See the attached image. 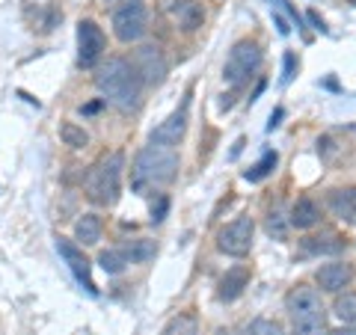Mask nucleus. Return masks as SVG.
<instances>
[{
  "mask_svg": "<svg viewBox=\"0 0 356 335\" xmlns=\"http://www.w3.org/2000/svg\"><path fill=\"white\" fill-rule=\"evenodd\" d=\"M95 86L98 92L104 95L107 104H113L116 110L122 113H128V110H137L140 107V98H143V81L137 69L122 60V57H110L102 69L95 74Z\"/></svg>",
  "mask_w": 356,
  "mask_h": 335,
  "instance_id": "f257e3e1",
  "label": "nucleus"
},
{
  "mask_svg": "<svg viewBox=\"0 0 356 335\" xmlns=\"http://www.w3.org/2000/svg\"><path fill=\"white\" fill-rule=\"evenodd\" d=\"M178 175V152L166 146H154L149 142L131 166V187L134 193H154Z\"/></svg>",
  "mask_w": 356,
  "mask_h": 335,
  "instance_id": "f03ea898",
  "label": "nucleus"
},
{
  "mask_svg": "<svg viewBox=\"0 0 356 335\" xmlns=\"http://www.w3.org/2000/svg\"><path fill=\"white\" fill-rule=\"evenodd\" d=\"M285 311L291 320L294 335H327V311L321 294L309 285H297L285 297Z\"/></svg>",
  "mask_w": 356,
  "mask_h": 335,
  "instance_id": "7ed1b4c3",
  "label": "nucleus"
},
{
  "mask_svg": "<svg viewBox=\"0 0 356 335\" xmlns=\"http://www.w3.org/2000/svg\"><path fill=\"white\" fill-rule=\"evenodd\" d=\"M122 172H125V154L113 152L102 158L92 172L86 175V196L95 205H113L122 193Z\"/></svg>",
  "mask_w": 356,
  "mask_h": 335,
  "instance_id": "20e7f679",
  "label": "nucleus"
},
{
  "mask_svg": "<svg viewBox=\"0 0 356 335\" xmlns=\"http://www.w3.org/2000/svg\"><path fill=\"white\" fill-rule=\"evenodd\" d=\"M259 69H261V48L255 42L243 39L229 51L226 65H222V81L229 86H243L250 83V77Z\"/></svg>",
  "mask_w": 356,
  "mask_h": 335,
  "instance_id": "39448f33",
  "label": "nucleus"
},
{
  "mask_svg": "<svg viewBox=\"0 0 356 335\" xmlns=\"http://www.w3.org/2000/svg\"><path fill=\"white\" fill-rule=\"evenodd\" d=\"M110 24H113V36L119 42L134 44V42H140L149 33V9L143 6L140 0H128L125 6H119L113 13Z\"/></svg>",
  "mask_w": 356,
  "mask_h": 335,
  "instance_id": "423d86ee",
  "label": "nucleus"
},
{
  "mask_svg": "<svg viewBox=\"0 0 356 335\" xmlns=\"http://www.w3.org/2000/svg\"><path fill=\"white\" fill-rule=\"evenodd\" d=\"M252 231H255V222L250 217L232 220L229 226H222L217 231V250L222 255H232V259H243L252 250Z\"/></svg>",
  "mask_w": 356,
  "mask_h": 335,
  "instance_id": "0eeeda50",
  "label": "nucleus"
},
{
  "mask_svg": "<svg viewBox=\"0 0 356 335\" xmlns=\"http://www.w3.org/2000/svg\"><path fill=\"white\" fill-rule=\"evenodd\" d=\"M104 48H107L104 30L98 27L92 18H83L81 24H77V65H81V69L98 65V60L104 57Z\"/></svg>",
  "mask_w": 356,
  "mask_h": 335,
  "instance_id": "6e6552de",
  "label": "nucleus"
},
{
  "mask_svg": "<svg viewBox=\"0 0 356 335\" xmlns=\"http://www.w3.org/2000/svg\"><path fill=\"white\" fill-rule=\"evenodd\" d=\"M134 69H137L140 81L149 83V86H161L166 72H170V65H166V57L158 44H143V48L134 54Z\"/></svg>",
  "mask_w": 356,
  "mask_h": 335,
  "instance_id": "1a4fd4ad",
  "label": "nucleus"
},
{
  "mask_svg": "<svg viewBox=\"0 0 356 335\" xmlns=\"http://www.w3.org/2000/svg\"><path fill=\"white\" fill-rule=\"evenodd\" d=\"M57 252H60V259H63L65 264H69V270H72V276L77 279V285H81L86 294H95L92 267H89L83 250L77 247V243H72L69 238H57Z\"/></svg>",
  "mask_w": 356,
  "mask_h": 335,
  "instance_id": "9d476101",
  "label": "nucleus"
},
{
  "mask_svg": "<svg viewBox=\"0 0 356 335\" xmlns=\"http://www.w3.org/2000/svg\"><path fill=\"white\" fill-rule=\"evenodd\" d=\"M166 15H170V21L178 27V30H184V33H193L202 27V21H205V9L199 0H166Z\"/></svg>",
  "mask_w": 356,
  "mask_h": 335,
  "instance_id": "9b49d317",
  "label": "nucleus"
},
{
  "mask_svg": "<svg viewBox=\"0 0 356 335\" xmlns=\"http://www.w3.org/2000/svg\"><path fill=\"white\" fill-rule=\"evenodd\" d=\"M315 282H318L321 291H327V294H341L344 288L353 282V264H348V261H332V264L318 267Z\"/></svg>",
  "mask_w": 356,
  "mask_h": 335,
  "instance_id": "f8f14e48",
  "label": "nucleus"
},
{
  "mask_svg": "<svg viewBox=\"0 0 356 335\" xmlns=\"http://www.w3.org/2000/svg\"><path fill=\"white\" fill-rule=\"evenodd\" d=\"M184 131H187V104H184L181 110H175L172 116H166V119L161 122V125L152 131L149 142H154V146H166V149H175L178 142H181Z\"/></svg>",
  "mask_w": 356,
  "mask_h": 335,
  "instance_id": "ddd939ff",
  "label": "nucleus"
},
{
  "mask_svg": "<svg viewBox=\"0 0 356 335\" xmlns=\"http://www.w3.org/2000/svg\"><path fill=\"white\" fill-rule=\"evenodd\" d=\"M332 217H339L348 226H356V187H339L327 196Z\"/></svg>",
  "mask_w": 356,
  "mask_h": 335,
  "instance_id": "4468645a",
  "label": "nucleus"
},
{
  "mask_svg": "<svg viewBox=\"0 0 356 335\" xmlns=\"http://www.w3.org/2000/svg\"><path fill=\"white\" fill-rule=\"evenodd\" d=\"M247 288H250V270L247 267H232V270H226V276L220 279L217 297L222 300V303H235Z\"/></svg>",
  "mask_w": 356,
  "mask_h": 335,
  "instance_id": "2eb2a0df",
  "label": "nucleus"
},
{
  "mask_svg": "<svg viewBox=\"0 0 356 335\" xmlns=\"http://www.w3.org/2000/svg\"><path fill=\"white\" fill-rule=\"evenodd\" d=\"M288 222H291L294 229H312V226H318L321 222V208L315 199H309V196H300L294 208H291V217H288Z\"/></svg>",
  "mask_w": 356,
  "mask_h": 335,
  "instance_id": "dca6fc26",
  "label": "nucleus"
},
{
  "mask_svg": "<svg viewBox=\"0 0 356 335\" xmlns=\"http://www.w3.org/2000/svg\"><path fill=\"white\" fill-rule=\"evenodd\" d=\"M74 240H81L83 247H95L102 240V217L98 214H83L74 222Z\"/></svg>",
  "mask_w": 356,
  "mask_h": 335,
  "instance_id": "f3484780",
  "label": "nucleus"
},
{
  "mask_svg": "<svg viewBox=\"0 0 356 335\" xmlns=\"http://www.w3.org/2000/svg\"><path fill=\"white\" fill-rule=\"evenodd\" d=\"M344 250V240L339 234H315V238L303 240V252L309 255H339Z\"/></svg>",
  "mask_w": 356,
  "mask_h": 335,
  "instance_id": "a211bd4d",
  "label": "nucleus"
},
{
  "mask_svg": "<svg viewBox=\"0 0 356 335\" xmlns=\"http://www.w3.org/2000/svg\"><path fill=\"white\" fill-rule=\"evenodd\" d=\"M332 315H336L341 323H356V294L344 291L336 297V306H332Z\"/></svg>",
  "mask_w": 356,
  "mask_h": 335,
  "instance_id": "6ab92c4d",
  "label": "nucleus"
},
{
  "mask_svg": "<svg viewBox=\"0 0 356 335\" xmlns=\"http://www.w3.org/2000/svg\"><path fill=\"white\" fill-rule=\"evenodd\" d=\"M98 264L104 267V273L116 276L128 267V255H125V250H104L102 255H98Z\"/></svg>",
  "mask_w": 356,
  "mask_h": 335,
  "instance_id": "aec40b11",
  "label": "nucleus"
},
{
  "mask_svg": "<svg viewBox=\"0 0 356 335\" xmlns=\"http://www.w3.org/2000/svg\"><path fill=\"white\" fill-rule=\"evenodd\" d=\"M60 140L65 142V146H72V149H83L89 142V133L81 125H74V122H63L60 125Z\"/></svg>",
  "mask_w": 356,
  "mask_h": 335,
  "instance_id": "412c9836",
  "label": "nucleus"
},
{
  "mask_svg": "<svg viewBox=\"0 0 356 335\" xmlns=\"http://www.w3.org/2000/svg\"><path fill=\"white\" fill-rule=\"evenodd\" d=\"M276 161H280V158H276V152H264V158L255 166H250V170L243 172V178H247V181H261V178H267L276 170Z\"/></svg>",
  "mask_w": 356,
  "mask_h": 335,
  "instance_id": "4be33fe9",
  "label": "nucleus"
},
{
  "mask_svg": "<svg viewBox=\"0 0 356 335\" xmlns=\"http://www.w3.org/2000/svg\"><path fill=\"white\" fill-rule=\"evenodd\" d=\"M161 335H196V318L193 315H178L163 327Z\"/></svg>",
  "mask_w": 356,
  "mask_h": 335,
  "instance_id": "5701e85b",
  "label": "nucleus"
},
{
  "mask_svg": "<svg viewBox=\"0 0 356 335\" xmlns=\"http://www.w3.org/2000/svg\"><path fill=\"white\" fill-rule=\"evenodd\" d=\"M125 255H128V264H143L154 255V243L152 240H134L131 247H125Z\"/></svg>",
  "mask_w": 356,
  "mask_h": 335,
  "instance_id": "b1692460",
  "label": "nucleus"
},
{
  "mask_svg": "<svg viewBox=\"0 0 356 335\" xmlns=\"http://www.w3.org/2000/svg\"><path fill=\"white\" fill-rule=\"evenodd\" d=\"M285 214H282V208L276 205V208H270L267 211V231L273 234V238H285V231H288V226H291V222H285L282 220Z\"/></svg>",
  "mask_w": 356,
  "mask_h": 335,
  "instance_id": "393cba45",
  "label": "nucleus"
},
{
  "mask_svg": "<svg viewBox=\"0 0 356 335\" xmlns=\"http://www.w3.org/2000/svg\"><path fill=\"white\" fill-rule=\"evenodd\" d=\"M247 335H285V329H282L276 320H270V318H255V320L250 323Z\"/></svg>",
  "mask_w": 356,
  "mask_h": 335,
  "instance_id": "a878e982",
  "label": "nucleus"
},
{
  "mask_svg": "<svg viewBox=\"0 0 356 335\" xmlns=\"http://www.w3.org/2000/svg\"><path fill=\"white\" fill-rule=\"evenodd\" d=\"M166 211H170V199H166V196H158V202L152 205V222H163Z\"/></svg>",
  "mask_w": 356,
  "mask_h": 335,
  "instance_id": "bb28decb",
  "label": "nucleus"
},
{
  "mask_svg": "<svg viewBox=\"0 0 356 335\" xmlns=\"http://www.w3.org/2000/svg\"><path fill=\"white\" fill-rule=\"evenodd\" d=\"M291 77H294V54L288 51V54H285V74H282V81L288 83V81H291Z\"/></svg>",
  "mask_w": 356,
  "mask_h": 335,
  "instance_id": "cd10ccee",
  "label": "nucleus"
},
{
  "mask_svg": "<svg viewBox=\"0 0 356 335\" xmlns=\"http://www.w3.org/2000/svg\"><path fill=\"white\" fill-rule=\"evenodd\" d=\"M309 21H312V24H315V30H321V33H327V27H324V21H321L315 13H309Z\"/></svg>",
  "mask_w": 356,
  "mask_h": 335,
  "instance_id": "c85d7f7f",
  "label": "nucleus"
},
{
  "mask_svg": "<svg viewBox=\"0 0 356 335\" xmlns=\"http://www.w3.org/2000/svg\"><path fill=\"white\" fill-rule=\"evenodd\" d=\"M280 119H282V110H276V113L270 116V125H267V128H270V131H273L276 125H280Z\"/></svg>",
  "mask_w": 356,
  "mask_h": 335,
  "instance_id": "c756f323",
  "label": "nucleus"
},
{
  "mask_svg": "<svg viewBox=\"0 0 356 335\" xmlns=\"http://www.w3.org/2000/svg\"><path fill=\"white\" fill-rule=\"evenodd\" d=\"M327 335H356V329H350V327H344V329H336V332H327Z\"/></svg>",
  "mask_w": 356,
  "mask_h": 335,
  "instance_id": "7c9ffc66",
  "label": "nucleus"
},
{
  "mask_svg": "<svg viewBox=\"0 0 356 335\" xmlns=\"http://www.w3.org/2000/svg\"><path fill=\"white\" fill-rule=\"evenodd\" d=\"M350 3H353V6H356V0H350Z\"/></svg>",
  "mask_w": 356,
  "mask_h": 335,
  "instance_id": "2f4dec72",
  "label": "nucleus"
},
{
  "mask_svg": "<svg viewBox=\"0 0 356 335\" xmlns=\"http://www.w3.org/2000/svg\"><path fill=\"white\" fill-rule=\"evenodd\" d=\"M243 335H247V332H243Z\"/></svg>",
  "mask_w": 356,
  "mask_h": 335,
  "instance_id": "473e14b6",
  "label": "nucleus"
}]
</instances>
